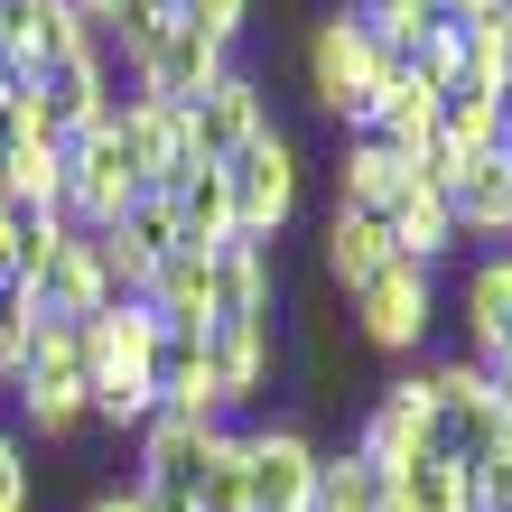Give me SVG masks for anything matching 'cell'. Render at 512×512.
<instances>
[{
  "label": "cell",
  "instance_id": "1",
  "mask_svg": "<svg viewBox=\"0 0 512 512\" xmlns=\"http://www.w3.org/2000/svg\"><path fill=\"white\" fill-rule=\"evenodd\" d=\"M438 308H447V298H438V270H419L401 252H391L373 280L345 289V326H354V345H373V354H429Z\"/></svg>",
  "mask_w": 512,
  "mask_h": 512
},
{
  "label": "cell",
  "instance_id": "2",
  "mask_svg": "<svg viewBox=\"0 0 512 512\" xmlns=\"http://www.w3.org/2000/svg\"><path fill=\"white\" fill-rule=\"evenodd\" d=\"M196 364H205V410L252 419L261 391L280 382V317H215L196 336Z\"/></svg>",
  "mask_w": 512,
  "mask_h": 512
},
{
  "label": "cell",
  "instance_id": "3",
  "mask_svg": "<svg viewBox=\"0 0 512 512\" xmlns=\"http://www.w3.org/2000/svg\"><path fill=\"white\" fill-rule=\"evenodd\" d=\"M317 457L326 447L308 429H289V419H233V466H243V503L252 512H308Z\"/></svg>",
  "mask_w": 512,
  "mask_h": 512
},
{
  "label": "cell",
  "instance_id": "4",
  "mask_svg": "<svg viewBox=\"0 0 512 512\" xmlns=\"http://www.w3.org/2000/svg\"><path fill=\"white\" fill-rule=\"evenodd\" d=\"M298 140L270 122L261 140H243L224 159V187H233V233H252V243H280L289 233V215H298Z\"/></svg>",
  "mask_w": 512,
  "mask_h": 512
},
{
  "label": "cell",
  "instance_id": "5",
  "mask_svg": "<svg viewBox=\"0 0 512 512\" xmlns=\"http://www.w3.org/2000/svg\"><path fill=\"white\" fill-rule=\"evenodd\" d=\"M429 429H438V401H429V373H391V382H373L364 391V410L345 419V447L354 457H373L382 475L391 466H410V457H429Z\"/></svg>",
  "mask_w": 512,
  "mask_h": 512
},
{
  "label": "cell",
  "instance_id": "6",
  "mask_svg": "<svg viewBox=\"0 0 512 512\" xmlns=\"http://www.w3.org/2000/svg\"><path fill=\"white\" fill-rule=\"evenodd\" d=\"M270 131V84L252 75V66H233L224 84H205L196 103H177V140H187V159L196 168H224L243 140H261Z\"/></svg>",
  "mask_w": 512,
  "mask_h": 512
},
{
  "label": "cell",
  "instance_id": "7",
  "mask_svg": "<svg viewBox=\"0 0 512 512\" xmlns=\"http://www.w3.org/2000/svg\"><path fill=\"white\" fill-rule=\"evenodd\" d=\"M233 66H243L233 47H215V38H205V28H187V19H168L159 47L131 66V94H149V103H196L205 84H224Z\"/></svg>",
  "mask_w": 512,
  "mask_h": 512
},
{
  "label": "cell",
  "instance_id": "8",
  "mask_svg": "<svg viewBox=\"0 0 512 512\" xmlns=\"http://www.w3.org/2000/svg\"><path fill=\"white\" fill-rule=\"evenodd\" d=\"M215 317H280V252L233 233L205 252V326Z\"/></svg>",
  "mask_w": 512,
  "mask_h": 512
},
{
  "label": "cell",
  "instance_id": "9",
  "mask_svg": "<svg viewBox=\"0 0 512 512\" xmlns=\"http://www.w3.org/2000/svg\"><path fill=\"white\" fill-rule=\"evenodd\" d=\"M28 298H38V317H66V326H84V317H103L122 289H112V270H103V252H94V233H75V224H66V243H56V252L38 261Z\"/></svg>",
  "mask_w": 512,
  "mask_h": 512
},
{
  "label": "cell",
  "instance_id": "10",
  "mask_svg": "<svg viewBox=\"0 0 512 512\" xmlns=\"http://www.w3.org/2000/svg\"><path fill=\"white\" fill-rule=\"evenodd\" d=\"M112 149H122V168L140 177L149 196H168L177 177L196 168L187 140H177V103H149V94H131L122 112H112Z\"/></svg>",
  "mask_w": 512,
  "mask_h": 512
},
{
  "label": "cell",
  "instance_id": "11",
  "mask_svg": "<svg viewBox=\"0 0 512 512\" xmlns=\"http://www.w3.org/2000/svg\"><path fill=\"white\" fill-rule=\"evenodd\" d=\"M457 326H466V354L494 364L512 345V252H466L457 270Z\"/></svg>",
  "mask_w": 512,
  "mask_h": 512
},
{
  "label": "cell",
  "instance_id": "12",
  "mask_svg": "<svg viewBox=\"0 0 512 512\" xmlns=\"http://www.w3.org/2000/svg\"><path fill=\"white\" fill-rule=\"evenodd\" d=\"M382 233H391V252H401V261H419V270L466 261V243H457V205H447V196H429V187H401V196H391Z\"/></svg>",
  "mask_w": 512,
  "mask_h": 512
},
{
  "label": "cell",
  "instance_id": "13",
  "mask_svg": "<svg viewBox=\"0 0 512 512\" xmlns=\"http://www.w3.org/2000/svg\"><path fill=\"white\" fill-rule=\"evenodd\" d=\"M382 261H391V233H382V215H345V205H326V233H317V280L345 298L354 280H373Z\"/></svg>",
  "mask_w": 512,
  "mask_h": 512
},
{
  "label": "cell",
  "instance_id": "14",
  "mask_svg": "<svg viewBox=\"0 0 512 512\" xmlns=\"http://www.w3.org/2000/svg\"><path fill=\"white\" fill-rule=\"evenodd\" d=\"M401 187H410V159H391L373 131L336 140V205H345V215H391Z\"/></svg>",
  "mask_w": 512,
  "mask_h": 512
},
{
  "label": "cell",
  "instance_id": "15",
  "mask_svg": "<svg viewBox=\"0 0 512 512\" xmlns=\"http://www.w3.org/2000/svg\"><path fill=\"white\" fill-rule=\"evenodd\" d=\"M168 205H177V243H187V252L233 243V187H224V168H187L168 187Z\"/></svg>",
  "mask_w": 512,
  "mask_h": 512
},
{
  "label": "cell",
  "instance_id": "16",
  "mask_svg": "<svg viewBox=\"0 0 512 512\" xmlns=\"http://www.w3.org/2000/svg\"><path fill=\"white\" fill-rule=\"evenodd\" d=\"M308 512H391V475H382L373 457H354V447H326Z\"/></svg>",
  "mask_w": 512,
  "mask_h": 512
},
{
  "label": "cell",
  "instance_id": "17",
  "mask_svg": "<svg viewBox=\"0 0 512 512\" xmlns=\"http://www.w3.org/2000/svg\"><path fill=\"white\" fill-rule=\"evenodd\" d=\"M345 140H354V131H345ZM373 140L391 149V159H419V149L438 140V94H429V84H391L382 112H373Z\"/></svg>",
  "mask_w": 512,
  "mask_h": 512
},
{
  "label": "cell",
  "instance_id": "18",
  "mask_svg": "<svg viewBox=\"0 0 512 512\" xmlns=\"http://www.w3.org/2000/svg\"><path fill=\"white\" fill-rule=\"evenodd\" d=\"M457 75L475 84V94H512V28L503 19L457 28Z\"/></svg>",
  "mask_w": 512,
  "mask_h": 512
},
{
  "label": "cell",
  "instance_id": "19",
  "mask_svg": "<svg viewBox=\"0 0 512 512\" xmlns=\"http://www.w3.org/2000/svg\"><path fill=\"white\" fill-rule=\"evenodd\" d=\"M177 19H187V28H205L215 47H243L261 10H252V0H177Z\"/></svg>",
  "mask_w": 512,
  "mask_h": 512
},
{
  "label": "cell",
  "instance_id": "20",
  "mask_svg": "<svg viewBox=\"0 0 512 512\" xmlns=\"http://www.w3.org/2000/svg\"><path fill=\"white\" fill-rule=\"evenodd\" d=\"M196 512H252V503H243V466H233V419H224L215 466H205V485H196Z\"/></svg>",
  "mask_w": 512,
  "mask_h": 512
},
{
  "label": "cell",
  "instance_id": "21",
  "mask_svg": "<svg viewBox=\"0 0 512 512\" xmlns=\"http://www.w3.org/2000/svg\"><path fill=\"white\" fill-rule=\"evenodd\" d=\"M38 503V466H28V438L0 429V512H28Z\"/></svg>",
  "mask_w": 512,
  "mask_h": 512
},
{
  "label": "cell",
  "instance_id": "22",
  "mask_svg": "<svg viewBox=\"0 0 512 512\" xmlns=\"http://www.w3.org/2000/svg\"><path fill=\"white\" fill-rule=\"evenodd\" d=\"M84 512H149L131 485H94V494H84Z\"/></svg>",
  "mask_w": 512,
  "mask_h": 512
},
{
  "label": "cell",
  "instance_id": "23",
  "mask_svg": "<svg viewBox=\"0 0 512 512\" xmlns=\"http://www.w3.org/2000/svg\"><path fill=\"white\" fill-rule=\"evenodd\" d=\"M485 382H494V401L512 410V345H503V354H494V364H485Z\"/></svg>",
  "mask_w": 512,
  "mask_h": 512
},
{
  "label": "cell",
  "instance_id": "24",
  "mask_svg": "<svg viewBox=\"0 0 512 512\" xmlns=\"http://www.w3.org/2000/svg\"><path fill=\"white\" fill-rule=\"evenodd\" d=\"M503 149H512V94H503Z\"/></svg>",
  "mask_w": 512,
  "mask_h": 512
},
{
  "label": "cell",
  "instance_id": "25",
  "mask_svg": "<svg viewBox=\"0 0 512 512\" xmlns=\"http://www.w3.org/2000/svg\"><path fill=\"white\" fill-rule=\"evenodd\" d=\"M0 401H10V373H0Z\"/></svg>",
  "mask_w": 512,
  "mask_h": 512
}]
</instances>
